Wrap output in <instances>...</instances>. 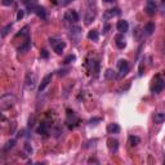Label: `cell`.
Listing matches in <instances>:
<instances>
[{
  "label": "cell",
  "mask_w": 165,
  "mask_h": 165,
  "mask_svg": "<svg viewBox=\"0 0 165 165\" xmlns=\"http://www.w3.org/2000/svg\"><path fill=\"white\" fill-rule=\"evenodd\" d=\"M14 103H16V97L12 93H7L2 95V98H0V108H2V111L11 110Z\"/></svg>",
  "instance_id": "1"
},
{
  "label": "cell",
  "mask_w": 165,
  "mask_h": 165,
  "mask_svg": "<svg viewBox=\"0 0 165 165\" xmlns=\"http://www.w3.org/2000/svg\"><path fill=\"white\" fill-rule=\"evenodd\" d=\"M86 69H88V72L93 76V77H98L99 75V62L97 60H92V58H88L86 60Z\"/></svg>",
  "instance_id": "2"
},
{
  "label": "cell",
  "mask_w": 165,
  "mask_h": 165,
  "mask_svg": "<svg viewBox=\"0 0 165 165\" xmlns=\"http://www.w3.org/2000/svg\"><path fill=\"white\" fill-rule=\"evenodd\" d=\"M92 4H94V0H88V11L85 12V16H84L85 25H90L95 18V7L93 8Z\"/></svg>",
  "instance_id": "3"
},
{
  "label": "cell",
  "mask_w": 165,
  "mask_h": 165,
  "mask_svg": "<svg viewBox=\"0 0 165 165\" xmlns=\"http://www.w3.org/2000/svg\"><path fill=\"white\" fill-rule=\"evenodd\" d=\"M165 88V81L161 76H155L154 80H152V84H151V92L152 93H160L163 92Z\"/></svg>",
  "instance_id": "4"
},
{
  "label": "cell",
  "mask_w": 165,
  "mask_h": 165,
  "mask_svg": "<svg viewBox=\"0 0 165 165\" xmlns=\"http://www.w3.org/2000/svg\"><path fill=\"white\" fill-rule=\"evenodd\" d=\"M35 84H36V75L34 72H27L26 74V79H25V85L27 89L32 90L35 88Z\"/></svg>",
  "instance_id": "5"
},
{
  "label": "cell",
  "mask_w": 165,
  "mask_h": 165,
  "mask_svg": "<svg viewBox=\"0 0 165 165\" xmlns=\"http://www.w3.org/2000/svg\"><path fill=\"white\" fill-rule=\"evenodd\" d=\"M50 127H52V123H48L47 120L41 121L40 125H39V128H37V133L40 135H44V137H48L49 130H50Z\"/></svg>",
  "instance_id": "6"
},
{
  "label": "cell",
  "mask_w": 165,
  "mask_h": 165,
  "mask_svg": "<svg viewBox=\"0 0 165 165\" xmlns=\"http://www.w3.org/2000/svg\"><path fill=\"white\" fill-rule=\"evenodd\" d=\"M118 67H119V77H124L125 75L128 74V71H129V63H128V61L120 60V61L118 62Z\"/></svg>",
  "instance_id": "7"
},
{
  "label": "cell",
  "mask_w": 165,
  "mask_h": 165,
  "mask_svg": "<svg viewBox=\"0 0 165 165\" xmlns=\"http://www.w3.org/2000/svg\"><path fill=\"white\" fill-rule=\"evenodd\" d=\"M77 123H79V120H77L75 112H74V111H71V110H67V120H66V124L69 125V128L72 129Z\"/></svg>",
  "instance_id": "8"
},
{
  "label": "cell",
  "mask_w": 165,
  "mask_h": 165,
  "mask_svg": "<svg viewBox=\"0 0 165 165\" xmlns=\"http://www.w3.org/2000/svg\"><path fill=\"white\" fill-rule=\"evenodd\" d=\"M63 19L67 23H72V25H75V23L79 21V14H77L75 11H69V12L65 13Z\"/></svg>",
  "instance_id": "9"
},
{
  "label": "cell",
  "mask_w": 165,
  "mask_h": 165,
  "mask_svg": "<svg viewBox=\"0 0 165 165\" xmlns=\"http://www.w3.org/2000/svg\"><path fill=\"white\" fill-rule=\"evenodd\" d=\"M146 12H147V14H150V16H154V14L157 12V5H156V2H155V0H147Z\"/></svg>",
  "instance_id": "10"
},
{
  "label": "cell",
  "mask_w": 165,
  "mask_h": 165,
  "mask_svg": "<svg viewBox=\"0 0 165 165\" xmlns=\"http://www.w3.org/2000/svg\"><path fill=\"white\" fill-rule=\"evenodd\" d=\"M116 28H118V31L120 34H125V32L129 30L128 21H124V19H120V21H118V23H116Z\"/></svg>",
  "instance_id": "11"
},
{
  "label": "cell",
  "mask_w": 165,
  "mask_h": 165,
  "mask_svg": "<svg viewBox=\"0 0 165 165\" xmlns=\"http://www.w3.org/2000/svg\"><path fill=\"white\" fill-rule=\"evenodd\" d=\"M121 14V11L119 8H112V9H108V11H106L105 14H103V18L105 19H110L111 17H115V16H120Z\"/></svg>",
  "instance_id": "12"
},
{
  "label": "cell",
  "mask_w": 165,
  "mask_h": 165,
  "mask_svg": "<svg viewBox=\"0 0 165 165\" xmlns=\"http://www.w3.org/2000/svg\"><path fill=\"white\" fill-rule=\"evenodd\" d=\"M107 146H108L110 152H116V151L119 150V142H118V139L108 138V141H107Z\"/></svg>",
  "instance_id": "13"
},
{
  "label": "cell",
  "mask_w": 165,
  "mask_h": 165,
  "mask_svg": "<svg viewBox=\"0 0 165 165\" xmlns=\"http://www.w3.org/2000/svg\"><path fill=\"white\" fill-rule=\"evenodd\" d=\"M52 77H53V75H52V74H48V75L44 77V79L41 80L40 85H39V92H43V90H44V89L47 88L48 85H49V82L52 81Z\"/></svg>",
  "instance_id": "14"
},
{
  "label": "cell",
  "mask_w": 165,
  "mask_h": 165,
  "mask_svg": "<svg viewBox=\"0 0 165 165\" xmlns=\"http://www.w3.org/2000/svg\"><path fill=\"white\" fill-rule=\"evenodd\" d=\"M115 43H116V47L119 48V49H124L125 45H127V43H125V39L123 35H116L115 36Z\"/></svg>",
  "instance_id": "15"
},
{
  "label": "cell",
  "mask_w": 165,
  "mask_h": 165,
  "mask_svg": "<svg viewBox=\"0 0 165 165\" xmlns=\"http://www.w3.org/2000/svg\"><path fill=\"white\" fill-rule=\"evenodd\" d=\"M30 48H31V41H30V37H27L26 41L18 48V52H19V53H26V52H28V49H30Z\"/></svg>",
  "instance_id": "16"
},
{
  "label": "cell",
  "mask_w": 165,
  "mask_h": 165,
  "mask_svg": "<svg viewBox=\"0 0 165 165\" xmlns=\"http://www.w3.org/2000/svg\"><path fill=\"white\" fill-rule=\"evenodd\" d=\"M120 125L119 124H116V123H112V124H110L108 127H107V132L111 133V134H118L120 133Z\"/></svg>",
  "instance_id": "17"
},
{
  "label": "cell",
  "mask_w": 165,
  "mask_h": 165,
  "mask_svg": "<svg viewBox=\"0 0 165 165\" xmlns=\"http://www.w3.org/2000/svg\"><path fill=\"white\" fill-rule=\"evenodd\" d=\"M154 31H155V25H154L152 22H148V23H146V25H144L143 32L146 34V35H152Z\"/></svg>",
  "instance_id": "18"
},
{
  "label": "cell",
  "mask_w": 165,
  "mask_h": 165,
  "mask_svg": "<svg viewBox=\"0 0 165 165\" xmlns=\"http://www.w3.org/2000/svg\"><path fill=\"white\" fill-rule=\"evenodd\" d=\"M65 47H66V43L61 40V41H58L57 44H56L54 47H53V48H54V52L57 53V54H62V52H63Z\"/></svg>",
  "instance_id": "19"
},
{
  "label": "cell",
  "mask_w": 165,
  "mask_h": 165,
  "mask_svg": "<svg viewBox=\"0 0 165 165\" xmlns=\"http://www.w3.org/2000/svg\"><path fill=\"white\" fill-rule=\"evenodd\" d=\"M35 13L37 14V17H40L41 19H47V11H45L44 7H39V5H37Z\"/></svg>",
  "instance_id": "20"
},
{
  "label": "cell",
  "mask_w": 165,
  "mask_h": 165,
  "mask_svg": "<svg viewBox=\"0 0 165 165\" xmlns=\"http://www.w3.org/2000/svg\"><path fill=\"white\" fill-rule=\"evenodd\" d=\"M154 120H155V123H156V124L164 123V121H165V112H157V114H155Z\"/></svg>",
  "instance_id": "21"
},
{
  "label": "cell",
  "mask_w": 165,
  "mask_h": 165,
  "mask_svg": "<svg viewBox=\"0 0 165 165\" xmlns=\"http://www.w3.org/2000/svg\"><path fill=\"white\" fill-rule=\"evenodd\" d=\"M98 37H99L98 31H95V30H90V31L88 32V39H90V40L97 41V40H98Z\"/></svg>",
  "instance_id": "22"
},
{
  "label": "cell",
  "mask_w": 165,
  "mask_h": 165,
  "mask_svg": "<svg viewBox=\"0 0 165 165\" xmlns=\"http://www.w3.org/2000/svg\"><path fill=\"white\" fill-rule=\"evenodd\" d=\"M139 142H141V139L138 137H135V135H130L129 137V144L130 146H137Z\"/></svg>",
  "instance_id": "23"
},
{
  "label": "cell",
  "mask_w": 165,
  "mask_h": 165,
  "mask_svg": "<svg viewBox=\"0 0 165 165\" xmlns=\"http://www.w3.org/2000/svg\"><path fill=\"white\" fill-rule=\"evenodd\" d=\"M14 144H16V139L8 141V142L5 143V146H4V151H9V150H12L14 147Z\"/></svg>",
  "instance_id": "24"
},
{
  "label": "cell",
  "mask_w": 165,
  "mask_h": 165,
  "mask_svg": "<svg viewBox=\"0 0 165 165\" xmlns=\"http://www.w3.org/2000/svg\"><path fill=\"white\" fill-rule=\"evenodd\" d=\"M11 28H12V23H8L5 27H3L2 28V37H5L8 35V32L11 31Z\"/></svg>",
  "instance_id": "25"
},
{
  "label": "cell",
  "mask_w": 165,
  "mask_h": 165,
  "mask_svg": "<svg viewBox=\"0 0 165 165\" xmlns=\"http://www.w3.org/2000/svg\"><path fill=\"white\" fill-rule=\"evenodd\" d=\"M75 60H76V56H74V54H70V56H67V57L65 58L63 63H65V65H69V63H71V62H74Z\"/></svg>",
  "instance_id": "26"
},
{
  "label": "cell",
  "mask_w": 165,
  "mask_h": 165,
  "mask_svg": "<svg viewBox=\"0 0 165 165\" xmlns=\"http://www.w3.org/2000/svg\"><path fill=\"white\" fill-rule=\"evenodd\" d=\"M105 76H106V79H111V77H114V76H115V71H114V70H111V69H108L107 71H106Z\"/></svg>",
  "instance_id": "27"
},
{
  "label": "cell",
  "mask_w": 165,
  "mask_h": 165,
  "mask_svg": "<svg viewBox=\"0 0 165 165\" xmlns=\"http://www.w3.org/2000/svg\"><path fill=\"white\" fill-rule=\"evenodd\" d=\"M18 35H19V36H28V27L25 26V27L22 28V31L18 34Z\"/></svg>",
  "instance_id": "28"
},
{
  "label": "cell",
  "mask_w": 165,
  "mask_h": 165,
  "mask_svg": "<svg viewBox=\"0 0 165 165\" xmlns=\"http://www.w3.org/2000/svg\"><path fill=\"white\" fill-rule=\"evenodd\" d=\"M23 16H25V12H23L22 9H19V11L17 12V21H21V19L23 18Z\"/></svg>",
  "instance_id": "29"
},
{
  "label": "cell",
  "mask_w": 165,
  "mask_h": 165,
  "mask_svg": "<svg viewBox=\"0 0 165 165\" xmlns=\"http://www.w3.org/2000/svg\"><path fill=\"white\" fill-rule=\"evenodd\" d=\"M74 0H61L60 2V5H62V7H66V5H69V4H71Z\"/></svg>",
  "instance_id": "30"
},
{
  "label": "cell",
  "mask_w": 165,
  "mask_h": 165,
  "mask_svg": "<svg viewBox=\"0 0 165 165\" xmlns=\"http://www.w3.org/2000/svg\"><path fill=\"white\" fill-rule=\"evenodd\" d=\"M2 3H3V5H5V7H11L14 3V0H2Z\"/></svg>",
  "instance_id": "31"
},
{
  "label": "cell",
  "mask_w": 165,
  "mask_h": 165,
  "mask_svg": "<svg viewBox=\"0 0 165 165\" xmlns=\"http://www.w3.org/2000/svg\"><path fill=\"white\" fill-rule=\"evenodd\" d=\"M69 71H70V69H65V70H58V71H57V74L60 75V76H62V75H66V74H67V72H69Z\"/></svg>",
  "instance_id": "32"
},
{
  "label": "cell",
  "mask_w": 165,
  "mask_h": 165,
  "mask_svg": "<svg viewBox=\"0 0 165 165\" xmlns=\"http://www.w3.org/2000/svg\"><path fill=\"white\" fill-rule=\"evenodd\" d=\"M40 56H41V58H48V57H49V53H48L47 49H43L41 53H40Z\"/></svg>",
  "instance_id": "33"
},
{
  "label": "cell",
  "mask_w": 165,
  "mask_h": 165,
  "mask_svg": "<svg viewBox=\"0 0 165 165\" xmlns=\"http://www.w3.org/2000/svg\"><path fill=\"white\" fill-rule=\"evenodd\" d=\"M25 150H26V151H27L28 154H31V152H32V147L30 146V143H27V142L25 143Z\"/></svg>",
  "instance_id": "34"
},
{
  "label": "cell",
  "mask_w": 165,
  "mask_h": 165,
  "mask_svg": "<svg viewBox=\"0 0 165 165\" xmlns=\"http://www.w3.org/2000/svg\"><path fill=\"white\" fill-rule=\"evenodd\" d=\"M34 123H35V118H30V120H28V128H32L34 127Z\"/></svg>",
  "instance_id": "35"
},
{
  "label": "cell",
  "mask_w": 165,
  "mask_h": 165,
  "mask_svg": "<svg viewBox=\"0 0 165 165\" xmlns=\"http://www.w3.org/2000/svg\"><path fill=\"white\" fill-rule=\"evenodd\" d=\"M110 25H105V27H103V34H107L108 32V30H110Z\"/></svg>",
  "instance_id": "36"
},
{
  "label": "cell",
  "mask_w": 165,
  "mask_h": 165,
  "mask_svg": "<svg viewBox=\"0 0 165 165\" xmlns=\"http://www.w3.org/2000/svg\"><path fill=\"white\" fill-rule=\"evenodd\" d=\"M97 121H101V119L98 118V119H92L90 121H89V124H93V123H97Z\"/></svg>",
  "instance_id": "37"
},
{
  "label": "cell",
  "mask_w": 165,
  "mask_h": 165,
  "mask_svg": "<svg viewBox=\"0 0 165 165\" xmlns=\"http://www.w3.org/2000/svg\"><path fill=\"white\" fill-rule=\"evenodd\" d=\"M88 163L90 164V163H95V164H98V160H95V159H89L88 160Z\"/></svg>",
  "instance_id": "38"
},
{
  "label": "cell",
  "mask_w": 165,
  "mask_h": 165,
  "mask_svg": "<svg viewBox=\"0 0 165 165\" xmlns=\"http://www.w3.org/2000/svg\"><path fill=\"white\" fill-rule=\"evenodd\" d=\"M103 2H106V3H111V2H114V0H103Z\"/></svg>",
  "instance_id": "39"
},
{
  "label": "cell",
  "mask_w": 165,
  "mask_h": 165,
  "mask_svg": "<svg viewBox=\"0 0 165 165\" xmlns=\"http://www.w3.org/2000/svg\"><path fill=\"white\" fill-rule=\"evenodd\" d=\"M163 2H164V3H165V0H163Z\"/></svg>",
  "instance_id": "40"
},
{
  "label": "cell",
  "mask_w": 165,
  "mask_h": 165,
  "mask_svg": "<svg viewBox=\"0 0 165 165\" xmlns=\"http://www.w3.org/2000/svg\"><path fill=\"white\" fill-rule=\"evenodd\" d=\"M164 164H165V161H164Z\"/></svg>",
  "instance_id": "41"
}]
</instances>
